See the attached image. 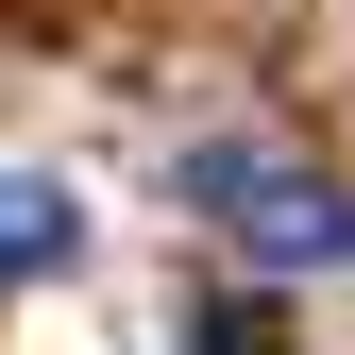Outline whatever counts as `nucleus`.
Wrapping results in <instances>:
<instances>
[{"instance_id":"nucleus-2","label":"nucleus","mask_w":355,"mask_h":355,"mask_svg":"<svg viewBox=\"0 0 355 355\" xmlns=\"http://www.w3.org/2000/svg\"><path fill=\"white\" fill-rule=\"evenodd\" d=\"M51 254H68V187L0 169V271H51Z\"/></svg>"},{"instance_id":"nucleus-1","label":"nucleus","mask_w":355,"mask_h":355,"mask_svg":"<svg viewBox=\"0 0 355 355\" xmlns=\"http://www.w3.org/2000/svg\"><path fill=\"white\" fill-rule=\"evenodd\" d=\"M187 187H203V220L254 254V271H322V254H355V203L322 187V169H288V153H203Z\"/></svg>"},{"instance_id":"nucleus-3","label":"nucleus","mask_w":355,"mask_h":355,"mask_svg":"<svg viewBox=\"0 0 355 355\" xmlns=\"http://www.w3.org/2000/svg\"><path fill=\"white\" fill-rule=\"evenodd\" d=\"M203 355H271V304H203Z\"/></svg>"}]
</instances>
